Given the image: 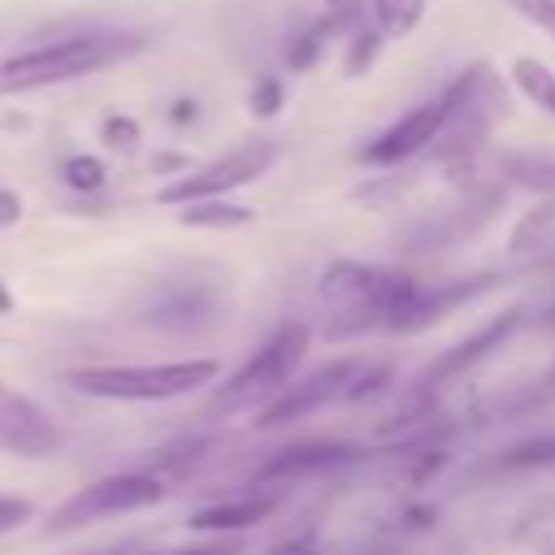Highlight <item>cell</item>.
Segmentation results:
<instances>
[{"instance_id": "8", "label": "cell", "mask_w": 555, "mask_h": 555, "mask_svg": "<svg viewBox=\"0 0 555 555\" xmlns=\"http://www.w3.org/2000/svg\"><path fill=\"white\" fill-rule=\"evenodd\" d=\"M364 369H369V360H360V356H338V360H325V364L308 369L269 408H260L256 429H282V425H295V421H304L312 412H325L334 403H351Z\"/></svg>"}, {"instance_id": "15", "label": "cell", "mask_w": 555, "mask_h": 555, "mask_svg": "<svg viewBox=\"0 0 555 555\" xmlns=\"http://www.w3.org/2000/svg\"><path fill=\"white\" fill-rule=\"evenodd\" d=\"M178 221L191 225V230H238V225H251L256 212L230 195L221 199H195V204H182L178 208Z\"/></svg>"}, {"instance_id": "12", "label": "cell", "mask_w": 555, "mask_h": 555, "mask_svg": "<svg viewBox=\"0 0 555 555\" xmlns=\"http://www.w3.org/2000/svg\"><path fill=\"white\" fill-rule=\"evenodd\" d=\"M494 286H499V278H494V273H477V278H455V282L421 286V291L412 295V304L395 317L390 334H416V330H429L434 321L451 317L455 308H464V304L481 299V295H486V291H494Z\"/></svg>"}, {"instance_id": "30", "label": "cell", "mask_w": 555, "mask_h": 555, "mask_svg": "<svg viewBox=\"0 0 555 555\" xmlns=\"http://www.w3.org/2000/svg\"><path fill=\"white\" fill-rule=\"evenodd\" d=\"M160 555H247V546L238 538H208L195 546H178V551H160Z\"/></svg>"}, {"instance_id": "28", "label": "cell", "mask_w": 555, "mask_h": 555, "mask_svg": "<svg viewBox=\"0 0 555 555\" xmlns=\"http://www.w3.org/2000/svg\"><path fill=\"white\" fill-rule=\"evenodd\" d=\"M26 520H35V503L22 499V494H4V490H0V533L22 529Z\"/></svg>"}, {"instance_id": "34", "label": "cell", "mask_w": 555, "mask_h": 555, "mask_svg": "<svg viewBox=\"0 0 555 555\" xmlns=\"http://www.w3.org/2000/svg\"><path fill=\"white\" fill-rule=\"evenodd\" d=\"M95 555H126V546H113V551H95Z\"/></svg>"}, {"instance_id": "6", "label": "cell", "mask_w": 555, "mask_h": 555, "mask_svg": "<svg viewBox=\"0 0 555 555\" xmlns=\"http://www.w3.org/2000/svg\"><path fill=\"white\" fill-rule=\"evenodd\" d=\"M520 325H525V308H507V312L490 317L481 330H473L468 338H460L455 347L438 351V356L408 382V390H403V399H399V408H395V421H390L386 429H408V425L434 416L438 395H442L451 382H460L464 373H473L481 360H490V356H494Z\"/></svg>"}, {"instance_id": "26", "label": "cell", "mask_w": 555, "mask_h": 555, "mask_svg": "<svg viewBox=\"0 0 555 555\" xmlns=\"http://www.w3.org/2000/svg\"><path fill=\"white\" fill-rule=\"evenodd\" d=\"M325 17L338 35H351V30L369 26L364 22V0H325Z\"/></svg>"}, {"instance_id": "33", "label": "cell", "mask_w": 555, "mask_h": 555, "mask_svg": "<svg viewBox=\"0 0 555 555\" xmlns=\"http://www.w3.org/2000/svg\"><path fill=\"white\" fill-rule=\"evenodd\" d=\"M9 308H13V299H9V291L0 286V312H9Z\"/></svg>"}, {"instance_id": "21", "label": "cell", "mask_w": 555, "mask_h": 555, "mask_svg": "<svg viewBox=\"0 0 555 555\" xmlns=\"http://www.w3.org/2000/svg\"><path fill=\"white\" fill-rule=\"evenodd\" d=\"M507 173H512V182L551 195L555 191V152H512Z\"/></svg>"}, {"instance_id": "3", "label": "cell", "mask_w": 555, "mask_h": 555, "mask_svg": "<svg viewBox=\"0 0 555 555\" xmlns=\"http://www.w3.org/2000/svg\"><path fill=\"white\" fill-rule=\"evenodd\" d=\"M312 347V330L304 321H282L225 382H217L208 399V416H234V412H260L269 408L299 373L304 356Z\"/></svg>"}, {"instance_id": "7", "label": "cell", "mask_w": 555, "mask_h": 555, "mask_svg": "<svg viewBox=\"0 0 555 555\" xmlns=\"http://www.w3.org/2000/svg\"><path fill=\"white\" fill-rule=\"evenodd\" d=\"M160 499H165V481L156 473H108L78 486L69 499H61L48 516V533H69L108 516L143 512V507H156Z\"/></svg>"}, {"instance_id": "13", "label": "cell", "mask_w": 555, "mask_h": 555, "mask_svg": "<svg viewBox=\"0 0 555 555\" xmlns=\"http://www.w3.org/2000/svg\"><path fill=\"white\" fill-rule=\"evenodd\" d=\"M282 494L278 490H251V494H234V499H217V503H204L186 516V529L195 533H212V538H234L260 520H269L278 512Z\"/></svg>"}, {"instance_id": "2", "label": "cell", "mask_w": 555, "mask_h": 555, "mask_svg": "<svg viewBox=\"0 0 555 555\" xmlns=\"http://www.w3.org/2000/svg\"><path fill=\"white\" fill-rule=\"evenodd\" d=\"M143 48H147L143 30H82V35H61V39L9 52L0 56V100L100 74L117 61L139 56Z\"/></svg>"}, {"instance_id": "5", "label": "cell", "mask_w": 555, "mask_h": 555, "mask_svg": "<svg viewBox=\"0 0 555 555\" xmlns=\"http://www.w3.org/2000/svg\"><path fill=\"white\" fill-rule=\"evenodd\" d=\"M486 78H490V69H486L481 61L468 65V69H460L434 100L408 108L399 121H390L382 134H373V139L360 147V165H369V169H399V165L412 160L416 152L434 147V143L442 139L447 121L455 117V108H460L464 100H473V95L486 87Z\"/></svg>"}, {"instance_id": "4", "label": "cell", "mask_w": 555, "mask_h": 555, "mask_svg": "<svg viewBox=\"0 0 555 555\" xmlns=\"http://www.w3.org/2000/svg\"><path fill=\"white\" fill-rule=\"evenodd\" d=\"M217 377H221L217 356H186V360H156V364H87L69 373V386L113 403H165Z\"/></svg>"}, {"instance_id": "32", "label": "cell", "mask_w": 555, "mask_h": 555, "mask_svg": "<svg viewBox=\"0 0 555 555\" xmlns=\"http://www.w3.org/2000/svg\"><path fill=\"white\" fill-rule=\"evenodd\" d=\"M195 113H199V104H195L191 95H182V100H173L169 121H173V126H191V121H195Z\"/></svg>"}, {"instance_id": "11", "label": "cell", "mask_w": 555, "mask_h": 555, "mask_svg": "<svg viewBox=\"0 0 555 555\" xmlns=\"http://www.w3.org/2000/svg\"><path fill=\"white\" fill-rule=\"evenodd\" d=\"M369 451L356 447V442H291V447H278L269 460H260L251 468V486L260 490H282L291 481H304V477H321V473H338L347 464H360Z\"/></svg>"}, {"instance_id": "16", "label": "cell", "mask_w": 555, "mask_h": 555, "mask_svg": "<svg viewBox=\"0 0 555 555\" xmlns=\"http://www.w3.org/2000/svg\"><path fill=\"white\" fill-rule=\"evenodd\" d=\"M490 473H555V429L512 442L507 451L494 455Z\"/></svg>"}, {"instance_id": "31", "label": "cell", "mask_w": 555, "mask_h": 555, "mask_svg": "<svg viewBox=\"0 0 555 555\" xmlns=\"http://www.w3.org/2000/svg\"><path fill=\"white\" fill-rule=\"evenodd\" d=\"M17 221H22V195L9 191V186H0V230H9Z\"/></svg>"}, {"instance_id": "9", "label": "cell", "mask_w": 555, "mask_h": 555, "mask_svg": "<svg viewBox=\"0 0 555 555\" xmlns=\"http://www.w3.org/2000/svg\"><path fill=\"white\" fill-rule=\"evenodd\" d=\"M278 160V143L273 139H256V143H243L199 169H186L178 173L173 182H165L156 191V204H169V208H182V204H195V199H221L247 182H256L260 173H269V165Z\"/></svg>"}, {"instance_id": "14", "label": "cell", "mask_w": 555, "mask_h": 555, "mask_svg": "<svg viewBox=\"0 0 555 555\" xmlns=\"http://www.w3.org/2000/svg\"><path fill=\"white\" fill-rule=\"evenodd\" d=\"M217 317V304H212V291L195 286V282H173L156 295L147 321L156 330H169V334H186V330H199V321H212Z\"/></svg>"}, {"instance_id": "18", "label": "cell", "mask_w": 555, "mask_h": 555, "mask_svg": "<svg viewBox=\"0 0 555 555\" xmlns=\"http://www.w3.org/2000/svg\"><path fill=\"white\" fill-rule=\"evenodd\" d=\"M334 35H338V30L330 26L325 13H321L317 22H308V26H299V30L286 39V56H282L286 69H291V74H308V69L321 61V52H325V43H330Z\"/></svg>"}, {"instance_id": "22", "label": "cell", "mask_w": 555, "mask_h": 555, "mask_svg": "<svg viewBox=\"0 0 555 555\" xmlns=\"http://www.w3.org/2000/svg\"><path fill=\"white\" fill-rule=\"evenodd\" d=\"M382 30L369 22V26H360V30H351L347 35V56H343V74L347 78H360V74H369L373 69V61H377V52H382Z\"/></svg>"}, {"instance_id": "10", "label": "cell", "mask_w": 555, "mask_h": 555, "mask_svg": "<svg viewBox=\"0 0 555 555\" xmlns=\"http://www.w3.org/2000/svg\"><path fill=\"white\" fill-rule=\"evenodd\" d=\"M69 447L65 425L30 395L0 382V451L17 460H56Z\"/></svg>"}, {"instance_id": "17", "label": "cell", "mask_w": 555, "mask_h": 555, "mask_svg": "<svg viewBox=\"0 0 555 555\" xmlns=\"http://www.w3.org/2000/svg\"><path fill=\"white\" fill-rule=\"evenodd\" d=\"M507 74H512V87H516L529 104H538L542 113H555V69H551L546 61H538V56H516Z\"/></svg>"}, {"instance_id": "20", "label": "cell", "mask_w": 555, "mask_h": 555, "mask_svg": "<svg viewBox=\"0 0 555 555\" xmlns=\"http://www.w3.org/2000/svg\"><path fill=\"white\" fill-rule=\"evenodd\" d=\"M425 17V0H369V22L382 39H408Z\"/></svg>"}, {"instance_id": "24", "label": "cell", "mask_w": 555, "mask_h": 555, "mask_svg": "<svg viewBox=\"0 0 555 555\" xmlns=\"http://www.w3.org/2000/svg\"><path fill=\"white\" fill-rule=\"evenodd\" d=\"M100 139H104V147H108V152L130 156V152L139 147L143 130H139V121H134V117H126V113H108V117H104V126H100Z\"/></svg>"}, {"instance_id": "25", "label": "cell", "mask_w": 555, "mask_h": 555, "mask_svg": "<svg viewBox=\"0 0 555 555\" xmlns=\"http://www.w3.org/2000/svg\"><path fill=\"white\" fill-rule=\"evenodd\" d=\"M282 104H286V87H282L278 78L264 74V78L251 82V91H247V113H251V117H260V121H264V117H278Z\"/></svg>"}, {"instance_id": "1", "label": "cell", "mask_w": 555, "mask_h": 555, "mask_svg": "<svg viewBox=\"0 0 555 555\" xmlns=\"http://www.w3.org/2000/svg\"><path fill=\"white\" fill-rule=\"evenodd\" d=\"M416 291H421V282L403 269L334 260L317 278V299L325 308V338L343 343V338H360L373 330H390Z\"/></svg>"}, {"instance_id": "19", "label": "cell", "mask_w": 555, "mask_h": 555, "mask_svg": "<svg viewBox=\"0 0 555 555\" xmlns=\"http://www.w3.org/2000/svg\"><path fill=\"white\" fill-rule=\"evenodd\" d=\"M551 238H555V199H542L538 208H529V212L516 221L507 251H512V256H533V251H546Z\"/></svg>"}, {"instance_id": "27", "label": "cell", "mask_w": 555, "mask_h": 555, "mask_svg": "<svg viewBox=\"0 0 555 555\" xmlns=\"http://www.w3.org/2000/svg\"><path fill=\"white\" fill-rule=\"evenodd\" d=\"M260 555H325V551H321V538H317V529H295V533L278 538L273 546H264Z\"/></svg>"}, {"instance_id": "29", "label": "cell", "mask_w": 555, "mask_h": 555, "mask_svg": "<svg viewBox=\"0 0 555 555\" xmlns=\"http://www.w3.org/2000/svg\"><path fill=\"white\" fill-rule=\"evenodd\" d=\"M529 26H538V30H546L551 39H555V0H507Z\"/></svg>"}, {"instance_id": "23", "label": "cell", "mask_w": 555, "mask_h": 555, "mask_svg": "<svg viewBox=\"0 0 555 555\" xmlns=\"http://www.w3.org/2000/svg\"><path fill=\"white\" fill-rule=\"evenodd\" d=\"M61 178H65L69 191H100L104 178H108V169H104L100 156H91V152H74V156L61 160Z\"/></svg>"}]
</instances>
